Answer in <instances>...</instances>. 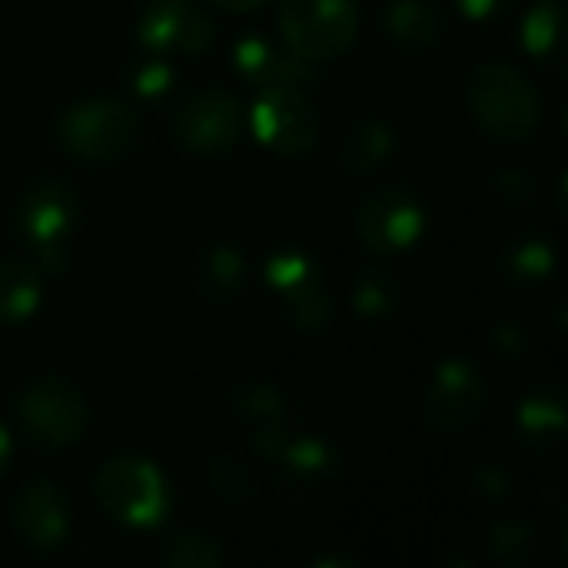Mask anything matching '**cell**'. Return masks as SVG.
I'll list each match as a JSON object with an SVG mask.
<instances>
[{
	"instance_id": "obj_1",
	"label": "cell",
	"mask_w": 568,
	"mask_h": 568,
	"mask_svg": "<svg viewBox=\"0 0 568 568\" xmlns=\"http://www.w3.org/2000/svg\"><path fill=\"white\" fill-rule=\"evenodd\" d=\"M469 103L479 126L499 143H526L542 120V103L526 73L506 63H483L469 77Z\"/></svg>"
},
{
	"instance_id": "obj_2",
	"label": "cell",
	"mask_w": 568,
	"mask_h": 568,
	"mask_svg": "<svg viewBox=\"0 0 568 568\" xmlns=\"http://www.w3.org/2000/svg\"><path fill=\"white\" fill-rule=\"evenodd\" d=\"M97 503L106 516L130 529L160 526L170 506L166 483L150 459L120 456L97 473Z\"/></svg>"
},
{
	"instance_id": "obj_3",
	"label": "cell",
	"mask_w": 568,
	"mask_h": 568,
	"mask_svg": "<svg viewBox=\"0 0 568 568\" xmlns=\"http://www.w3.org/2000/svg\"><path fill=\"white\" fill-rule=\"evenodd\" d=\"M276 23L286 47L316 63L353 47L359 10L353 0H280Z\"/></svg>"
},
{
	"instance_id": "obj_4",
	"label": "cell",
	"mask_w": 568,
	"mask_h": 568,
	"mask_svg": "<svg viewBox=\"0 0 568 568\" xmlns=\"http://www.w3.org/2000/svg\"><path fill=\"white\" fill-rule=\"evenodd\" d=\"M60 143L83 163H113L136 143V116L120 100H87L63 113Z\"/></svg>"
},
{
	"instance_id": "obj_5",
	"label": "cell",
	"mask_w": 568,
	"mask_h": 568,
	"mask_svg": "<svg viewBox=\"0 0 568 568\" xmlns=\"http://www.w3.org/2000/svg\"><path fill=\"white\" fill-rule=\"evenodd\" d=\"M17 416L33 443L47 449H63L83 436L90 409L67 379L47 376L20 396Z\"/></svg>"
},
{
	"instance_id": "obj_6",
	"label": "cell",
	"mask_w": 568,
	"mask_h": 568,
	"mask_svg": "<svg viewBox=\"0 0 568 568\" xmlns=\"http://www.w3.org/2000/svg\"><path fill=\"white\" fill-rule=\"evenodd\" d=\"M250 126L256 140L283 156L306 153L320 136V116L316 106L303 90L293 87H266L253 100Z\"/></svg>"
},
{
	"instance_id": "obj_7",
	"label": "cell",
	"mask_w": 568,
	"mask_h": 568,
	"mask_svg": "<svg viewBox=\"0 0 568 568\" xmlns=\"http://www.w3.org/2000/svg\"><path fill=\"white\" fill-rule=\"evenodd\" d=\"M486 413V383L479 369L466 359H446L426 393H423V416L439 433H463L476 426Z\"/></svg>"
},
{
	"instance_id": "obj_8",
	"label": "cell",
	"mask_w": 568,
	"mask_h": 568,
	"mask_svg": "<svg viewBox=\"0 0 568 568\" xmlns=\"http://www.w3.org/2000/svg\"><path fill=\"white\" fill-rule=\"evenodd\" d=\"M426 226V213L416 196L403 190H383L359 203L356 210V236L366 250L393 256L419 243Z\"/></svg>"
},
{
	"instance_id": "obj_9",
	"label": "cell",
	"mask_w": 568,
	"mask_h": 568,
	"mask_svg": "<svg viewBox=\"0 0 568 568\" xmlns=\"http://www.w3.org/2000/svg\"><path fill=\"white\" fill-rule=\"evenodd\" d=\"M243 130V110L230 93L206 90L190 97L173 120V133L183 150L200 153V156H216L226 153Z\"/></svg>"
},
{
	"instance_id": "obj_10",
	"label": "cell",
	"mask_w": 568,
	"mask_h": 568,
	"mask_svg": "<svg viewBox=\"0 0 568 568\" xmlns=\"http://www.w3.org/2000/svg\"><path fill=\"white\" fill-rule=\"evenodd\" d=\"M73 220H77V200L63 180H40L23 200L20 226H23L27 240L37 246L43 266L53 273L67 266L63 240H67Z\"/></svg>"
},
{
	"instance_id": "obj_11",
	"label": "cell",
	"mask_w": 568,
	"mask_h": 568,
	"mask_svg": "<svg viewBox=\"0 0 568 568\" xmlns=\"http://www.w3.org/2000/svg\"><path fill=\"white\" fill-rule=\"evenodd\" d=\"M140 37L153 50L200 53L216 40V23L206 10L186 0H160L143 13Z\"/></svg>"
},
{
	"instance_id": "obj_12",
	"label": "cell",
	"mask_w": 568,
	"mask_h": 568,
	"mask_svg": "<svg viewBox=\"0 0 568 568\" xmlns=\"http://www.w3.org/2000/svg\"><path fill=\"white\" fill-rule=\"evenodd\" d=\"M10 523L17 536L33 549H57L70 532L67 496L53 483H30L17 493L10 506Z\"/></svg>"
},
{
	"instance_id": "obj_13",
	"label": "cell",
	"mask_w": 568,
	"mask_h": 568,
	"mask_svg": "<svg viewBox=\"0 0 568 568\" xmlns=\"http://www.w3.org/2000/svg\"><path fill=\"white\" fill-rule=\"evenodd\" d=\"M236 70L253 80L260 90L266 87H293V90H303L310 83H316V70H313V60L293 53L290 47L280 50L266 40H243L236 47Z\"/></svg>"
},
{
	"instance_id": "obj_14",
	"label": "cell",
	"mask_w": 568,
	"mask_h": 568,
	"mask_svg": "<svg viewBox=\"0 0 568 568\" xmlns=\"http://www.w3.org/2000/svg\"><path fill=\"white\" fill-rule=\"evenodd\" d=\"M276 463L283 466L286 489L303 499L323 496L336 483V473H339L336 453L320 439H290L283 453L276 456Z\"/></svg>"
},
{
	"instance_id": "obj_15",
	"label": "cell",
	"mask_w": 568,
	"mask_h": 568,
	"mask_svg": "<svg viewBox=\"0 0 568 568\" xmlns=\"http://www.w3.org/2000/svg\"><path fill=\"white\" fill-rule=\"evenodd\" d=\"M40 273L33 263L20 256H3L0 260V323H23L37 313L40 306Z\"/></svg>"
},
{
	"instance_id": "obj_16",
	"label": "cell",
	"mask_w": 568,
	"mask_h": 568,
	"mask_svg": "<svg viewBox=\"0 0 568 568\" xmlns=\"http://www.w3.org/2000/svg\"><path fill=\"white\" fill-rule=\"evenodd\" d=\"M519 433L536 449H552L566 439V403L556 389H539L519 406Z\"/></svg>"
},
{
	"instance_id": "obj_17",
	"label": "cell",
	"mask_w": 568,
	"mask_h": 568,
	"mask_svg": "<svg viewBox=\"0 0 568 568\" xmlns=\"http://www.w3.org/2000/svg\"><path fill=\"white\" fill-rule=\"evenodd\" d=\"M386 27H389V37L409 50H426L439 43L446 30L443 13L426 0H396L386 13Z\"/></svg>"
},
{
	"instance_id": "obj_18",
	"label": "cell",
	"mask_w": 568,
	"mask_h": 568,
	"mask_svg": "<svg viewBox=\"0 0 568 568\" xmlns=\"http://www.w3.org/2000/svg\"><path fill=\"white\" fill-rule=\"evenodd\" d=\"M233 409L240 419L253 423L256 433H286L290 419L296 416L293 403L276 389V386H266V383H253V386H243L236 396H233Z\"/></svg>"
},
{
	"instance_id": "obj_19",
	"label": "cell",
	"mask_w": 568,
	"mask_h": 568,
	"mask_svg": "<svg viewBox=\"0 0 568 568\" xmlns=\"http://www.w3.org/2000/svg\"><path fill=\"white\" fill-rule=\"evenodd\" d=\"M393 153V133L383 123L356 126L343 143V166L353 173H373Z\"/></svg>"
},
{
	"instance_id": "obj_20",
	"label": "cell",
	"mask_w": 568,
	"mask_h": 568,
	"mask_svg": "<svg viewBox=\"0 0 568 568\" xmlns=\"http://www.w3.org/2000/svg\"><path fill=\"white\" fill-rule=\"evenodd\" d=\"M243 283V256L233 246H220L203 260L200 270V293L210 303H226Z\"/></svg>"
},
{
	"instance_id": "obj_21",
	"label": "cell",
	"mask_w": 568,
	"mask_h": 568,
	"mask_svg": "<svg viewBox=\"0 0 568 568\" xmlns=\"http://www.w3.org/2000/svg\"><path fill=\"white\" fill-rule=\"evenodd\" d=\"M283 296H286V310H290L293 323L300 329H306V333H320L333 316V306H329V296L320 286V276H313V280L300 283V286H290Z\"/></svg>"
},
{
	"instance_id": "obj_22",
	"label": "cell",
	"mask_w": 568,
	"mask_h": 568,
	"mask_svg": "<svg viewBox=\"0 0 568 568\" xmlns=\"http://www.w3.org/2000/svg\"><path fill=\"white\" fill-rule=\"evenodd\" d=\"M160 559L173 568H220L223 562H226L223 549H220L213 539H206V536H196V532L173 536V539L163 546Z\"/></svg>"
},
{
	"instance_id": "obj_23",
	"label": "cell",
	"mask_w": 568,
	"mask_h": 568,
	"mask_svg": "<svg viewBox=\"0 0 568 568\" xmlns=\"http://www.w3.org/2000/svg\"><path fill=\"white\" fill-rule=\"evenodd\" d=\"M489 549L503 566H526L539 552V536L526 523H503L493 529Z\"/></svg>"
},
{
	"instance_id": "obj_24",
	"label": "cell",
	"mask_w": 568,
	"mask_h": 568,
	"mask_svg": "<svg viewBox=\"0 0 568 568\" xmlns=\"http://www.w3.org/2000/svg\"><path fill=\"white\" fill-rule=\"evenodd\" d=\"M559 33H562V13H559L556 3H539L526 17L523 37H526V47H529L532 57L549 60L559 50Z\"/></svg>"
},
{
	"instance_id": "obj_25",
	"label": "cell",
	"mask_w": 568,
	"mask_h": 568,
	"mask_svg": "<svg viewBox=\"0 0 568 568\" xmlns=\"http://www.w3.org/2000/svg\"><path fill=\"white\" fill-rule=\"evenodd\" d=\"M210 483L213 489L230 499V503H250L256 496V479L253 473L246 469V463H240L236 456H223V459H213L210 466Z\"/></svg>"
},
{
	"instance_id": "obj_26",
	"label": "cell",
	"mask_w": 568,
	"mask_h": 568,
	"mask_svg": "<svg viewBox=\"0 0 568 568\" xmlns=\"http://www.w3.org/2000/svg\"><path fill=\"white\" fill-rule=\"evenodd\" d=\"M353 303L363 316H383L389 313L393 306V286L383 273H366L359 283H356V293H353Z\"/></svg>"
},
{
	"instance_id": "obj_27",
	"label": "cell",
	"mask_w": 568,
	"mask_h": 568,
	"mask_svg": "<svg viewBox=\"0 0 568 568\" xmlns=\"http://www.w3.org/2000/svg\"><path fill=\"white\" fill-rule=\"evenodd\" d=\"M552 266L556 260L546 243H526L513 253V273H519L523 280H546Z\"/></svg>"
},
{
	"instance_id": "obj_28",
	"label": "cell",
	"mask_w": 568,
	"mask_h": 568,
	"mask_svg": "<svg viewBox=\"0 0 568 568\" xmlns=\"http://www.w3.org/2000/svg\"><path fill=\"white\" fill-rule=\"evenodd\" d=\"M133 83H136V90H140V93H146V97H160V93L173 83V73H170V67H166V63L153 60V63H143V67L136 70Z\"/></svg>"
},
{
	"instance_id": "obj_29",
	"label": "cell",
	"mask_w": 568,
	"mask_h": 568,
	"mask_svg": "<svg viewBox=\"0 0 568 568\" xmlns=\"http://www.w3.org/2000/svg\"><path fill=\"white\" fill-rule=\"evenodd\" d=\"M513 0H459V7L473 17V20H489L499 17L503 10H509Z\"/></svg>"
},
{
	"instance_id": "obj_30",
	"label": "cell",
	"mask_w": 568,
	"mask_h": 568,
	"mask_svg": "<svg viewBox=\"0 0 568 568\" xmlns=\"http://www.w3.org/2000/svg\"><path fill=\"white\" fill-rule=\"evenodd\" d=\"M210 3H216V7H226V10H256V7H263V3H270V0H210Z\"/></svg>"
},
{
	"instance_id": "obj_31",
	"label": "cell",
	"mask_w": 568,
	"mask_h": 568,
	"mask_svg": "<svg viewBox=\"0 0 568 568\" xmlns=\"http://www.w3.org/2000/svg\"><path fill=\"white\" fill-rule=\"evenodd\" d=\"M7 463H10V436H7V429L0 426V476H3V469H7Z\"/></svg>"
}]
</instances>
